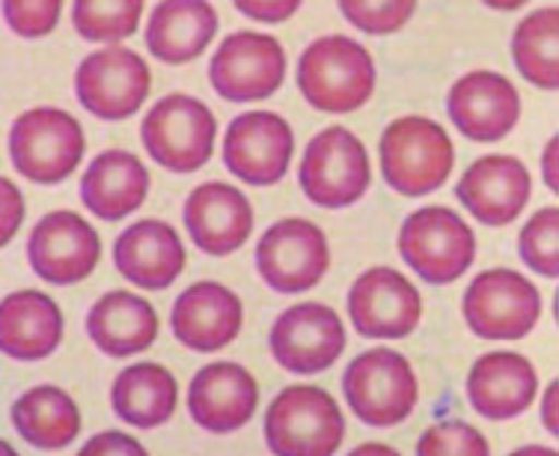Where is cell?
I'll list each match as a JSON object with an SVG mask.
<instances>
[{
	"label": "cell",
	"instance_id": "cell-12",
	"mask_svg": "<svg viewBox=\"0 0 559 456\" xmlns=\"http://www.w3.org/2000/svg\"><path fill=\"white\" fill-rule=\"evenodd\" d=\"M286 57L273 36L240 32L222 43L210 65V81L226 101L270 97L282 85Z\"/></svg>",
	"mask_w": 559,
	"mask_h": 456
},
{
	"label": "cell",
	"instance_id": "cell-5",
	"mask_svg": "<svg viewBox=\"0 0 559 456\" xmlns=\"http://www.w3.org/2000/svg\"><path fill=\"white\" fill-rule=\"evenodd\" d=\"M216 138V120L194 97L170 94L142 122V141L156 163L178 174L194 172L207 162Z\"/></svg>",
	"mask_w": 559,
	"mask_h": 456
},
{
	"label": "cell",
	"instance_id": "cell-38",
	"mask_svg": "<svg viewBox=\"0 0 559 456\" xmlns=\"http://www.w3.org/2000/svg\"><path fill=\"white\" fill-rule=\"evenodd\" d=\"M299 2H237L236 8L242 14L266 23H278L289 19L298 8Z\"/></svg>",
	"mask_w": 559,
	"mask_h": 456
},
{
	"label": "cell",
	"instance_id": "cell-3",
	"mask_svg": "<svg viewBox=\"0 0 559 456\" xmlns=\"http://www.w3.org/2000/svg\"><path fill=\"white\" fill-rule=\"evenodd\" d=\"M344 419L334 398L314 386H290L271 402L265 437L277 455H331L344 435Z\"/></svg>",
	"mask_w": 559,
	"mask_h": 456
},
{
	"label": "cell",
	"instance_id": "cell-16",
	"mask_svg": "<svg viewBox=\"0 0 559 456\" xmlns=\"http://www.w3.org/2000/svg\"><path fill=\"white\" fill-rule=\"evenodd\" d=\"M100 241L76 213H49L33 229L27 244L33 270L45 281L69 285L88 277L100 258Z\"/></svg>",
	"mask_w": 559,
	"mask_h": 456
},
{
	"label": "cell",
	"instance_id": "cell-9",
	"mask_svg": "<svg viewBox=\"0 0 559 456\" xmlns=\"http://www.w3.org/2000/svg\"><path fill=\"white\" fill-rule=\"evenodd\" d=\"M463 309L476 336L488 340H518L536 326L542 311L540 294L520 273L489 270L468 287Z\"/></svg>",
	"mask_w": 559,
	"mask_h": 456
},
{
	"label": "cell",
	"instance_id": "cell-31",
	"mask_svg": "<svg viewBox=\"0 0 559 456\" xmlns=\"http://www.w3.org/2000/svg\"><path fill=\"white\" fill-rule=\"evenodd\" d=\"M143 2H76L73 24L90 40H118L138 28Z\"/></svg>",
	"mask_w": 559,
	"mask_h": 456
},
{
	"label": "cell",
	"instance_id": "cell-4",
	"mask_svg": "<svg viewBox=\"0 0 559 456\" xmlns=\"http://www.w3.org/2000/svg\"><path fill=\"white\" fill-rule=\"evenodd\" d=\"M343 388L357 417L372 426H392L408 418L418 385L405 356L378 348L357 356L345 372Z\"/></svg>",
	"mask_w": 559,
	"mask_h": 456
},
{
	"label": "cell",
	"instance_id": "cell-37",
	"mask_svg": "<svg viewBox=\"0 0 559 456\" xmlns=\"http://www.w3.org/2000/svg\"><path fill=\"white\" fill-rule=\"evenodd\" d=\"M24 204L19 190L8 179H2V241L7 244L22 223Z\"/></svg>",
	"mask_w": 559,
	"mask_h": 456
},
{
	"label": "cell",
	"instance_id": "cell-29",
	"mask_svg": "<svg viewBox=\"0 0 559 456\" xmlns=\"http://www.w3.org/2000/svg\"><path fill=\"white\" fill-rule=\"evenodd\" d=\"M11 417L24 441L39 449H60L80 433L75 401L56 386H38L24 394L12 406Z\"/></svg>",
	"mask_w": 559,
	"mask_h": 456
},
{
	"label": "cell",
	"instance_id": "cell-36",
	"mask_svg": "<svg viewBox=\"0 0 559 456\" xmlns=\"http://www.w3.org/2000/svg\"><path fill=\"white\" fill-rule=\"evenodd\" d=\"M90 455H145L146 451L134 439L121 433H103L93 437L81 449Z\"/></svg>",
	"mask_w": 559,
	"mask_h": 456
},
{
	"label": "cell",
	"instance_id": "cell-11",
	"mask_svg": "<svg viewBox=\"0 0 559 456\" xmlns=\"http://www.w3.org/2000/svg\"><path fill=\"white\" fill-rule=\"evenodd\" d=\"M257 265L264 281L278 293L310 290L329 267L326 237L301 218L280 221L259 242Z\"/></svg>",
	"mask_w": 559,
	"mask_h": 456
},
{
	"label": "cell",
	"instance_id": "cell-10",
	"mask_svg": "<svg viewBox=\"0 0 559 456\" xmlns=\"http://www.w3.org/2000/svg\"><path fill=\"white\" fill-rule=\"evenodd\" d=\"M75 87L90 113L103 120H124L150 94L151 73L145 60L131 49L109 47L82 61Z\"/></svg>",
	"mask_w": 559,
	"mask_h": 456
},
{
	"label": "cell",
	"instance_id": "cell-28",
	"mask_svg": "<svg viewBox=\"0 0 559 456\" xmlns=\"http://www.w3.org/2000/svg\"><path fill=\"white\" fill-rule=\"evenodd\" d=\"M178 400V385L158 364L131 365L119 373L112 388V406L127 424L150 430L171 417Z\"/></svg>",
	"mask_w": 559,
	"mask_h": 456
},
{
	"label": "cell",
	"instance_id": "cell-25",
	"mask_svg": "<svg viewBox=\"0 0 559 456\" xmlns=\"http://www.w3.org/2000/svg\"><path fill=\"white\" fill-rule=\"evenodd\" d=\"M150 175L130 152H103L90 164L81 180L86 208L102 220L118 221L134 212L145 200Z\"/></svg>",
	"mask_w": 559,
	"mask_h": 456
},
{
	"label": "cell",
	"instance_id": "cell-18",
	"mask_svg": "<svg viewBox=\"0 0 559 456\" xmlns=\"http://www.w3.org/2000/svg\"><path fill=\"white\" fill-rule=\"evenodd\" d=\"M532 192V178L520 160L488 155L472 164L455 195L483 224L500 227L512 223Z\"/></svg>",
	"mask_w": 559,
	"mask_h": 456
},
{
	"label": "cell",
	"instance_id": "cell-6",
	"mask_svg": "<svg viewBox=\"0 0 559 456\" xmlns=\"http://www.w3.org/2000/svg\"><path fill=\"white\" fill-rule=\"evenodd\" d=\"M399 249L411 267L433 285L454 282L474 262V232L447 208H425L405 221Z\"/></svg>",
	"mask_w": 559,
	"mask_h": 456
},
{
	"label": "cell",
	"instance_id": "cell-19",
	"mask_svg": "<svg viewBox=\"0 0 559 456\" xmlns=\"http://www.w3.org/2000/svg\"><path fill=\"white\" fill-rule=\"evenodd\" d=\"M183 220L195 245L212 256L234 253L253 229L249 200L233 185L222 183L203 184L192 191Z\"/></svg>",
	"mask_w": 559,
	"mask_h": 456
},
{
	"label": "cell",
	"instance_id": "cell-20",
	"mask_svg": "<svg viewBox=\"0 0 559 456\" xmlns=\"http://www.w3.org/2000/svg\"><path fill=\"white\" fill-rule=\"evenodd\" d=\"M259 401L257 381L234 363L205 365L189 386L192 418L212 433H231L253 417Z\"/></svg>",
	"mask_w": 559,
	"mask_h": 456
},
{
	"label": "cell",
	"instance_id": "cell-34",
	"mask_svg": "<svg viewBox=\"0 0 559 456\" xmlns=\"http://www.w3.org/2000/svg\"><path fill=\"white\" fill-rule=\"evenodd\" d=\"M415 2H341V11L360 31L385 35L404 26L413 15Z\"/></svg>",
	"mask_w": 559,
	"mask_h": 456
},
{
	"label": "cell",
	"instance_id": "cell-15",
	"mask_svg": "<svg viewBox=\"0 0 559 456\" xmlns=\"http://www.w3.org/2000/svg\"><path fill=\"white\" fill-rule=\"evenodd\" d=\"M294 135L277 114H242L231 122L225 135L224 160L237 178L252 185L278 183L286 175Z\"/></svg>",
	"mask_w": 559,
	"mask_h": 456
},
{
	"label": "cell",
	"instance_id": "cell-2",
	"mask_svg": "<svg viewBox=\"0 0 559 456\" xmlns=\"http://www.w3.org/2000/svg\"><path fill=\"white\" fill-rule=\"evenodd\" d=\"M380 152L390 187L411 197L438 190L454 164V148L445 130L421 117L394 121L382 135Z\"/></svg>",
	"mask_w": 559,
	"mask_h": 456
},
{
	"label": "cell",
	"instance_id": "cell-33",
	"mask_svg": "<svg viewBox=\"0 0 559 456\" xmlns=\"http://www.w3.org/2000/svg\"><path fill=\"white\" fill-rule=\"evenodd\" d=\"M417 452L419 455H488L489 447L474 426L451 421L427 430Z\"/></svg>",
	"mask_w": 559,
	"mask_h": 456
},
{
	"label": "cell",
	"instance_id": "cell-8",
	"mask_svg": "<svg viewBox=\"0 0 559 456\" xmlns=\"http://www.w3.org/2000/svg\"><path fill=\"white\" fill-rule=\"evenodd\" d=\"M299 179L308 199L319 207H348L365 195L371 180L365 147L344 127L323 130L308 143Z\"/></svg>",
	"mask_w": 559,
	"mask_h": 456
},
{
	"label": "cell",
	"instance_id": "cell-30",
	"mask_svg": "<svg viewBox=\"0 0 559 456\" xmlns=\"http://www.w3.org/2000/svg\"><path fill=\"white\" fill-rule=\"evenodd\" d=\"M558 8L534 12L518 26L513 38V57L518 71L537 87L557 89Z\"/></svg>",
	"mask_w": 559,
	"mask_h": 456
},
{
	"label": "cell",
	"instance_id": "cell-13",
	"mask_svg": "<svg viewBox=\"0 0 559 456\" xmlns=\"http://www.w3.org/2000/svg\"><path fill=\"white\" fill-rule=\"evenodd\" d=\"M270 344L283 367L298 375H312L338 360L345 347V331L331 307L304 303L280 316L271 330Z\"/></svg>",
	"mask_w": 559,
	"mask_h": 456
},
{
	"label": "cell",
	"instance_id": "cell-26",
	"mask_svg": "<svg viewBox=\"0 0 559 456\" xmlns=\"http://www.w3.org/2000/svg\"><path fill=\"white\" fill-rule=\"evenodd\" d=\"M86 331L103 352L126 359L154 343L158 318L145 299L114 291L94 304L86 316Z\"/></svg>",
	"mask_w": 559,
	"mask_h": 456
},
{
	"label": "cell",
	"instance_id": "cell-17",
	"mask_svg": "<svg viewBox=\"0 0 559 456\" xmlns=\"http://www.w3.org/2000/svg\"><path fill=\"white\" fill-rule=\"evenodd\" d=\"M448 113L464 137L476 142H496L515 127L520 96L499 73L472 72L452 87Z\"/></svg>",
	"mask_w": 559,
	"mask_h": 456
},
{
	"label": "cell",
	"instance_id": "cell-35",
	"mask_svg": "<svg viewBox=\"0 0 559 456\" xmlns=\"http://www.w3.org/2000/svg\"><path fill=\"white\" fill-rule=\"evenodd\" d=\"M61 7V2H5L3 11L12 31L24 38H39L56 27Z\"/></svg>",
	"mask_w": 559,
	"mask_h": 456
},
{
	"label": "cell",
	"instance_id": "cell-14",
	"mask_svg": "<svg viewBox=\"0 0 559 456\" xmlns=\"http://www.w3.org/2000/svg\"><path fill=\"white\" fill-rule=\"evenodd\" d=\"M348 311L361 336L402 339L418 326L421 297L404 274L389 267H377L353 285Z\"/></svg>",
	"mask_w": 559,
	"mask_h": 456
},
{
	"label": "cell",
	"instance_id": "cell-40",
	"mask_svg": "<svg viewBox=\"0 0 559 456\" xmlns=\"http://www.w3.org/2000/svg\"><path fill=\"white\" fill-rule=\"evenodd\" d=\"M542 167H544L546 183L555 192H558V138L550 141L546 148Z\"/></svg>",
	"mask_w": 559,
	"mask_h": 456
},
{
	"label": "cell",
	"instance_id": "cell-21",
	"mask_svg": "<svg viewBox=\"0 0 559 456\" xmlns=\"http://www.w3.org/2000/svg\"><path fill=\"white\" fill-rule=\"evenodd\" d=\"M241 323L240 300L216 282L189 287L173 307L171 327L176 339L199 352H215L231 343Z\"/></svg>",
	"mask_w": 559,
	"mask_h": 456
},
{
	"label": "cell",
	"instance_id": "cell-7",
	"mask_svg": "<svg viewBox=\"0 0 559 456\" xmlns=\"http://www.w3.org/2000/svg\"><path fill=\"white\" fill-rule=\"evenodd\" d=\"M84 147L81 126L64 110H28L12 126V162L20 174L35 183L55 184L68 178L80 164Z\"/></svg>",
	"mask_w": 559,
	"mask_h": 456
},
{
	"label": "cell",
	"instance_id": "cell-27",
	"mask_svg": "<svg viewBox=\"0 0 559 456\" xmlns=\"http://www.w3.org/2000/svg\"><path fill=\"white\" fill-rule=\"evenodd\" d=\"M216 31L217 14L209 3H159L147 24L146 44L156 59L185 63L204 51Z\"/></svg>",
	"mask_w": 559,
	"mask_h": 456
},
{
	"label": "cell",
	"instance_id": "cell-22",
	"mask_svg": "<svg viewBox=\"0 0 559 456\" xmlns=\"http://www.w3.org/2000/svg\"><path fill=\"white\" fill-rule=\"evenodd\" d=\"M114 260L119 272L140 289L164 290L182 272L185 250L170 225L145 220L118 237Z\"/></svg>",
	"mask_w": 559,
	"mask_h": 456
},
{
	"label": "cell",
	"instance_id": "cell-1",
	"mask_svg": "<svg viewBox=\"0 0 559 456\" xmlns=\"http://www.w3.org/2000/svg\"><path fill=\"white\" fill-rule=\"evenodd\" d=\"M298 84L316 109L349 113L360 108L376 87V68L369 52L345 36L312 43L298 66Z\"/></svg>",
	"mask_w": 559,
	"mask_h": 456
},
{
	"label": "cell",
	"instance_id": "cell-32",
	"mask_svg": "<svg viewBox=\"0 0 559 456\" xmlns=\"http://www.w3.org/2000/svg\"><path fill=\"white\" fill-rule=\"evenodd\" d=\"M559 213L557 208L537 212L522 230L520 253L525 265L546 278H558Z\"/></svg>",
	"mask_w": 559,
	"mask_h": 456
},
{
	"label": "cell",
	"instance_id": "cell-23",
	"mask_svg": "<svg viewBox=\"0 0 559 456\" xmlns=\"http://www.w3.org/2000/svg\"><path fill=\"white\" fill-rule=\"evenodd\" d=\"M536 393V372L530 361L518 353H488L476 361L468 376V400L476 412L492 421L525 412Z\"/></svg>",
	"mask_w": 559,
	"mask_h": 456
},
{
	"label": "cell",
	"instance_id": "cell-24",
	"mask_svg": "<svg viewBox=\"0 0 559 456\" xmlns=\"http://www.w3.org/2000/svg\"><path fill=\"white\" fill-rule=\"evenodd\" d=\"M63 316L48 295L20 291L3 300L0 309V344L8 356L43 360L59 347Z\"/></svg>",
	"mask_w": 559,
	"mask_h": 456
},
{
	"label": "cell",
	"instance_id": "cell-39",
	"mask_svg": "<svg viewBox=\"0 0 559 456\" xmlns=\"http://www.w3.org/2000/svg\"><path fill=\"white\" fill-rule=\"evenodd\" d=\"M542 418L546 429L550 433L558 435V385L557 382L549 386L548 391L544 398V406H542Z\"/></svg>",
	"mask_w": 559,
	"mask_h": 456
}]
</instances>
